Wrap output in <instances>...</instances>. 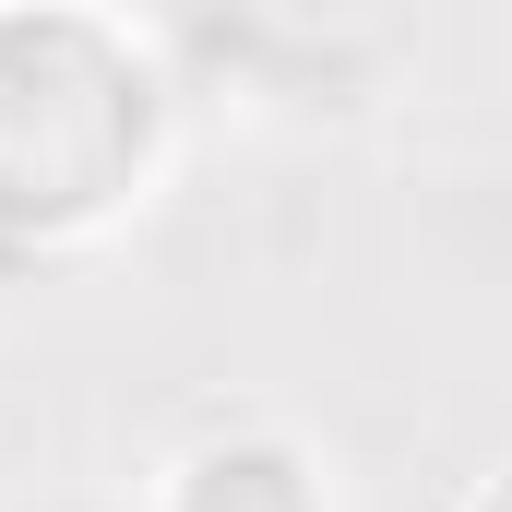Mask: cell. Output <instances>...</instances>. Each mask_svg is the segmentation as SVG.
Segmentation results:
<instances>
[{
    "instance_id": "1",
    "label": "cell",
    "mask_w": 512,
    "mask_h": 512,
    "mask_svg": "<svg viewBox=\"0 0 512 512\" xmlns=\"http://www.w3.org/2000/svg\"><path fill=\"white\" fill-rule=\"evenodd\" d=\"M48 512H96V501H48Z\"/></svg>"
}]
</instances>
